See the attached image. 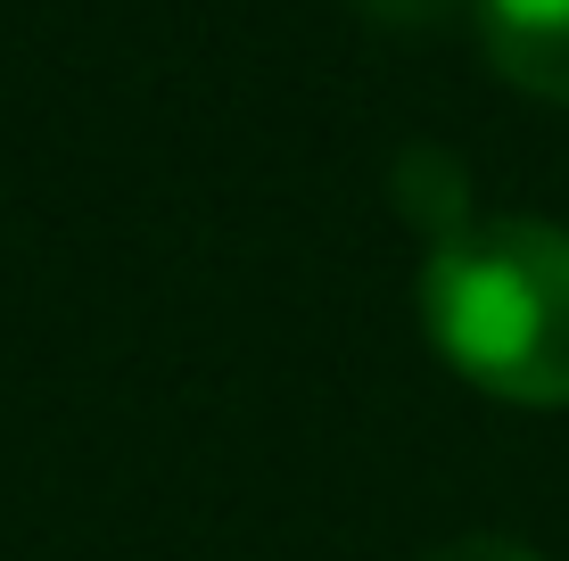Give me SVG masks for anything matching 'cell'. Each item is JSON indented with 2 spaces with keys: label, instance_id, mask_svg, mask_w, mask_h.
Returning <instances> with one entry per match:
<instances>
[{
  "label": "cell",
  "instance_id": "cell-3",
  "mask_svg": "<svg viewBox=\"0 0 569 561\" xmlns=\"http://www.w3.org/2000/svg\"><path fill=\"white\" fill-rule=\"evenodd\" d=\"M397 207L413 223H429V240H455L470 223L462 216V166L446 158V149H405L397 158Z\"/></svg>",
  "mask_w": 569,
  "mask_h": 561
},
{
  "label": "cell",
  "instance_id": "cell-2",
  "mask_svg": "<svg viewBox=\"0 0 569 561\" xmlns=\"http://www.w3.org/2000/svg\"><path fill=\"white\" fill-rule=\"evenodd\" d=\"M479 33L503 83L569 100V0H479Z\"/></svg>",
  "mask_w": 569,
  "mask_h": 561
},
{
  "label": "cell",
  "instance_id": "cell-1",
  "mask_svg": "<svg viewBox=\"0 0 569 561\" xmlns=\"http://www.w3.org/2000/svg\"><path fill=\"white\" fill-rule=\"evenodd\" d=\"M421 314L438 355L503 404H569V231L496 216L429 248Z\"/></svg>",
  "mask_w": 569,
  "mask_h": 561
},
{
  "label": "cell",
  "instance_id": "cell-4",
  "mask_svg": "<svg viewBox=\"0 0 569 561\" xmlns=\"http://www.w3.org/2000/svg\"><path fill=\"white\" fill-rule=\"evenodd\" d=\"M429 561H537V553L512 545V537H455V545H438Z\"/></svg>",
  "mask_w": 569,
  "mask_h": 561
}]
</instances>
